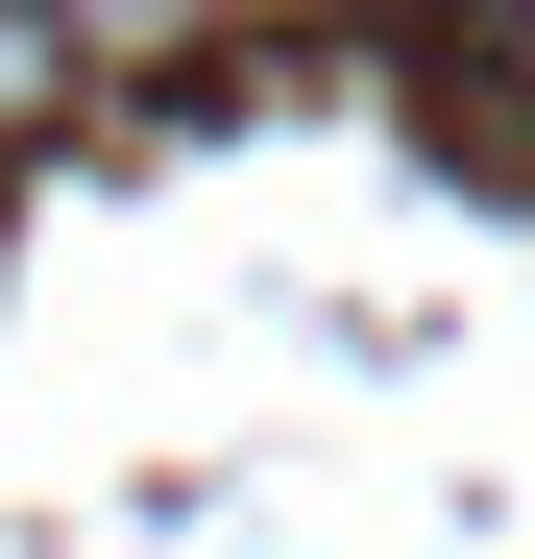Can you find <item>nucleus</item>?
I'll list each match as a JSON object with an SVG mask.
<instances>
[{"label": "nucleus", "mask_w": 535, "mask_h": 559, "mask_svg": "<svg viewBox=\"0 0 535 559\" xmlns=\"http://www.w3.org/2000/svg\"><path fill=\"white\" fill-rule=\"evenodd\" d=\"M219 25H243V0H49V49H73V73H195Z\"/></svg>", "instance_id": "f257e3e1"}, {"label": "nucleus", "mask_w": 535, "mask_h": 559, "mask_svg": "<svg viewBox=\"0 0 535 559\" xmlns=\"http://www.w3.org/2000/svg\"><path fill=\"white\" fill-rule=\"evenodd\" d=\"M511 73H535V0H511Z\"/></svg>", "instance_id": "f03ea898"}]
</instances>
